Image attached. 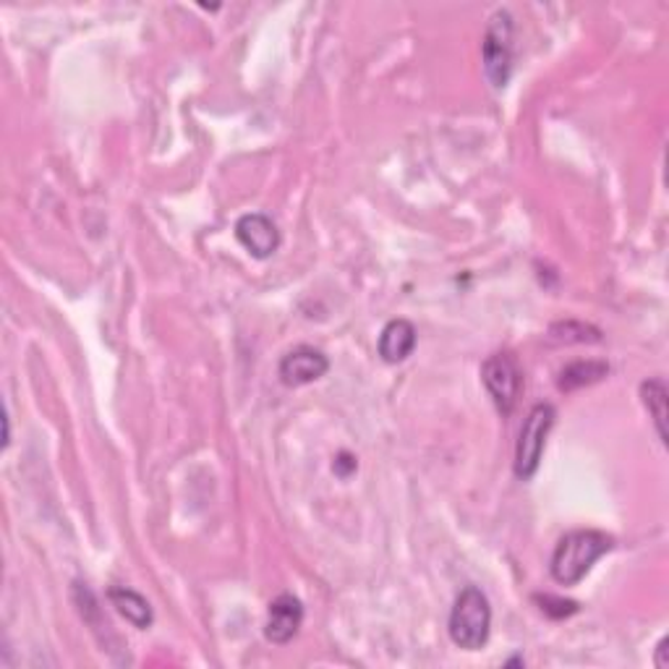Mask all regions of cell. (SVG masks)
<instances>
[{
	"label": "cell",
	"instance_id": "cell-1",
	"mask_svg": "<svg viewBox=\"0 0 669 669\" xmlns=\"http://www.w3.org/2000/svg\"><path fill=\"white\" fill-rule=\"evenodd\" d=\"M612 549H615V539L604 531H594V528L570 531L557 541L549 570H552L557 583L575 585L589 575V570L594 568L596 560H602Z\"/></svg>",
	"mask_w": 669,
	"mask_h": 669
},
{
	"label": "cell",
	"instance_id": "cell-2",
	"mask_svg": "<svg viewBox=\"0 0 669 669\" xmlns=\"http://www.w3.org/2000/svg\"><path fill=\"white\" fill-rule=\"evenodd\" d=\"M450 638L452 644L465 648V651H479L486 646L492 630V606L476 585L463 589L452 604L450 612Z\"/></svg>",
	"mask_w": 669,
	"mask_h": 669
},
{
	"label": "cell",
	"instance_id": "cell-3",
	"mask_svg": "<svg viewBox=\"0 0 669 669\" xmlns=\"http://www.w3.org/2000/svg\"><path fill=\"white\" fill-rule=\"evenodd\" d=\"M557 421V410L549 403H539L528 410L526 421H523L518 445H515V476L528 481L539 471L544 448H547V437Z\"/></svg>",
	"mask_w": 669,
	"mask_h": 669
},
{
	"label": "cell",
	"instance_id": "cell-4",
	"mask_svg": "<svg viewBox=\"0 0 669 669\" xmlns=\"http://www.w3.org/2000/svg\"><path fill=\"white\" fill-rule=\"evenodd\" d=\"M481 55H484V74L494 89H502L511 81L513 58H515V26L513 17L507 11H497L490 19V26L481 42Z\"/></svg>",
	"mask_w": 669,
	"mask_h": 669
},
{
	"label": "cell",
	"instance_id": "cell-5",
	"mask_svg": "<svg viewBox=\"0 0 669 669\" xmlns=\"http://www.w3.org/2000/svg\"><path fill=\"white\" fill-rule=\"evenodd\" d=\"M481 380H484L486 393L492 403L497 406L502 416L513 414L518 406V397L523 390V369L513 353H494L481 366Z\"/></svg>",
	"mask_w": 669,
	"mask_h": 669
},
{
	"label": "cell",
	"instance_id": "cell-6",
	"mask_svg": "<svg viewBox=\"0 0 669 669\" xmlns=\"http://www.w3.org/2000/svg\"><path fill=\"white\" fill-rule=\"evenodd\" d=\"M327 369H330V361H327L322 351H317V348L311 346H298L283 355L277 374H281L283 385L301 387L309 385V382L322 380Z\"/></svg>",
	"mask_w": 669,
	"mask_h": 669
},
{
	"label": "cell",
	"instance_id": "cell-7",
	"mask_svg": "<svg viewBox=\"0 0 669 669\" xmlns=\"http://www.w3.org/2000/svg\"><path fill=\"white\" fill-rule=\"evenodd\" d=\"M235 239L241 241V246L249 251L256 260H267L281 246V230L272 222L267 215L251 212L235 222Z\"/></svg>",
	"mask_w": 669,
	"mask_h": 669
},
{
	"label": "cell",
	"instance_id": "cell-8",
	"mask_svg": "<svg viewBox=\"0 0 669 669\" xmlns=\"http://www.w3.org/2000/svg\"><path fill=\"white\" fill-rule=\"evenodd\" d=\"M304 623V604L301 599L293 594H281L275 602L270 604L267 612V625H264V636L272 644L285 646L288 640L296 638L298 627Z\"/></svg>",
	"mask_w": 669,
	"mask_h": 669
},
{
	"label": "cell",
	"instance_id": "cell-9",
	"mask_svg": "<svg viewBox=\"0 0 669 669\" xmlns=\"http://www.w3.org/2000/svg\"><path fill=\"white\" fill-rule=\"evenodd\" d=\"M416 348V327L408 319H393L380 334V355L387 364H401Z\"/></svg>",
	"mask_w": 669,
	"mask_h": 669
},
{
	"label": "cell",
	"instance_id": "cell-10",
	"mask_svg": "<svg viewBox=\"0 0 669 669\" xmlns=\"http://www.w3.org/2000/svg\"><path fill=\"white\" fill-rule=\"evenodd\" d=\"M108 599H110V604H113L116 610L121 612V615L129 619L131 625L139 627V630H146V627L152 625V619H155V615H152L150 602H146V599L134 589H125V585H113V589L108 591Z\"/></svg>",
	"mask_w": 669,
	"mask_h": 669
},
{
	"label": "cell",
	"instance_id": "cell-11",
	"mask_svg": "<svg viewBox=\"0 0 669 669\" xmlns=\"http://www.w3.org/2000/svg\"><path fill=\"white\" fill-rule=\"evenodd\" d=\"M606 374H610V366H606L604 361H575V364H568L562 369L557 387L564 390V393H573V390L596 385Z\"/></svg>",
	"mask_w": 669,
	"mask_h": 669
},
{
	"label": "cell",
	"instance_id": "cell-12",
	"mask_svg": "<svg viewBox=\"0 0 669 669\" xmlns=\"http://www.w3.org/2000/svg\"><path fill=\"white\" fill-rule=\"evenodd\" d=\"M640 397L648 416L654 418V427L661 442H667V385L661 380H648L640 385Z\"/></svg>",
	"mask_w": 669,
	"mask_h": 669
},
{
	"label": "cell",
	"instance_id": "cell-13",
	"mask_svg": "<svg viewBox=\"0 0 669 669\" xmlns=\"http://www.w3.org/2000/svg\"><path fill=\"white\" fill-rule=\"evenodd\" d=\"M536 602L541 604V612L544 615L555 617V619H562V617H570L575 615L578 612V604L575 602H564V599H557V596H536Z\"/></svg>",
	"mask_w": 669,
	"mask_h": 669
},
{
	"label": "cell",
	"instance_id": "cell-14",
	"mask_svg": "<svg viewBox=\"0 0 669 669\" xmlns=\"http://www.w3.org/2000/svg\"><path fill=\"white\" fill-rule=\"evenodd\" d=\"M351 471H355V460L348 456V452H340L338 460H334V473L338 476H351Z\"/></svg>",
	"mask_w": 669,
	"mask_h": 669
},
{
	"label": "cell",
	"instance_id": "cell-15",
	"mask_svg": "<svg viewBox=\"0 0 669 669\" xmlns=\"http://www.w3.org/2000/svg\"><path fill=\"white\" fill-rule=\"evenodd\" d=\"M667 646H669V640L665 638V640H661V644H659V648H657V659H654V661H657V667H659V669H669V659H667Z\"/></svg>",
	"mask_w": 669,
	"mask_h": 669
}]
</instances>
